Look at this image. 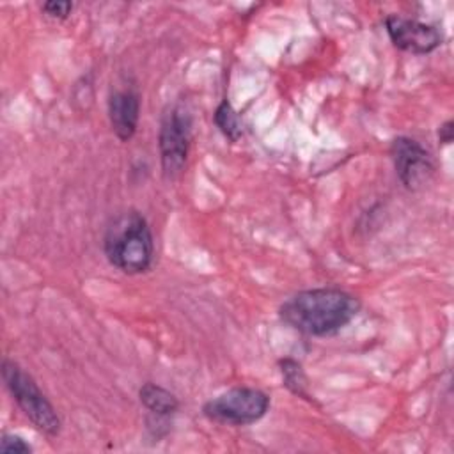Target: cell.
Masks as SVG:
<instances>
[{"mask_svg":"<svg viewBox=\"0 0 454 454\" xmlns=\"http://www.w3.org/2000/svg\"><path fill=\"white\" fill-rule=\"evenodd\" d=\"M270 410V395L255 387H234L218 394L202 406L204 417L227 426H248L261 420Z\"/></svg>","mask_w":454,"mask_h":454,"instance_id":"4","label":"cell"},{"mask_svg":"<svg viewBox=\"0 0 454 454\" xmlns=\"http://www.w3.org/2000/svg\"><path fill=\"white\" fill-rule=\"evenodd\" d=\"M360 301L339 287H314L289 296L278 309L280 319L293 330L310 335H335L358 314Z\"/></svg>","mask_w":454,"mask_h":454,"instance_id":"1","label":"cell"},{"mask_svg":"<svg viewBox=\"0 0 454 454\" xmlns=\"http://www.w3.org/2000/svg\"><path fill=\"white\" fill-rule=\"evenodd\" d=\"M103 252L119 271L145 273L154 259V239L145 216L128 209L112 218L103 236Z\"/></svg>","mask_w":454,"mask_h":454,"instance_id":"2","label":"cell"},{"mask_svg":"<svg viewBox=\"0 0 454 454\" xmlns=\"http://www.w3.org/2000/svg\"><path fill=\"white\" fill-rule=\"evenodd\" d=\"M278 367H280V374H282V381H284L286 388L298 397L309 399L307 376H305L301 364L296 362L294 358H282L278 362Z\"/></svg>","mask_w":454,"mask_h":454,"instance_id":"11","label":"cell"},{"mask_svg":"<svg viewBox=\"0 0 454 454\" xmlns=\"http://www.w3.org/2000/svg\"><path fill=\"white\" fill-rule=\"evenodd\" d=\"M192 140V114L183 103L170 105L160 124L158 147L161 170L167 179H176L183 174L188 160Z\"/></svg>","mask_w":454,"mask_h":454,"instance_id":"5","label":"cell"},{"mask_svg":"<svg viewBox=\"0 0 454 454\" xmlns=\"http://www.w3.org/2000/svg\"><path fill=\"white\" fill-rule=\"evenodd\" d=\"M0 450L4 454H30L32 445L18 434H4L0 442Z\"/></svg>","mask_w":454,"mask_h":454,"instance_id":"12","label":"cell"},{"mask_svg":"<svg viewBox=\"0 0 454 454\" xmlns=\"http://www.w3.org/2000/svg\"><path fill=\"white\" fill-rule=\"evenodd\" d=\"M73 11V4L67 0H50L43 4V12L53 20H66Z\"/></svg>","mask_w":454,"mask_h":454,"instance_id":"13","label":"cell"},{"mask_svg":"<svg viewBox=\"0 0 454 454\" xmlns=\"http://www.w3.org/2000/svg\"><path fill=\"white\" fill-rule=\"evenodd\" d=\"M213 121L216 124V128L231 140V142H238L243 135V124L241 119L238 115V112L232 108V105L227 99H222L220 105L215 110Z\"/></svg>","mask_w":454,"mask_h":454,"instance_id":"10","label":"cell"},{"mask_svg":"<svg viewBox=\"0 0 454 454\" xmlns=\"http://www.w3.org/2000/svg\"><path fill=\"white\" fill-rule=\"evenodd\" d=\"M390 156L395 174L410 192L424 188L434 172L431 153L415 138L397 137L390 144Z\"/></svg>","mask_w":454,"mask_h":454,"instance_id":"6","label":"cell"},{"mask_svg":"<svg viewBox=\"0 0 454 454\" xmlns=\"http://www.w3.org/2000/svg\"><path fill=\"white\" fill-rule=\"evenodd\" d=\"M2 376L12 399L18 403L34 427L46 436H57L62 426L60 417L48 397L41 392L34 378L27 374L16 362L7 358L2 362Z\"/></svg>","mask_w":454,"mask_h":454,"instance_id":"3","label":"cell"},{"mask_svg":"<svg viewBox=\"0 0 454 454\" xmlns=\"http://www.w3.org/2000/svg\"><path fill=\"white\" fill-rule=\"evenodd\" d=\"M108 117L115 137L128 142L138 126L140 117V98L135 90H115L108 99Z\"/></svg>","mask_w":454,"mask_h":454,"instance_id":"8","label":"cell"},{"mask_svg":"<svg viewBox=\"0 0 454 454\" xmlns=\"http://www.w3.org/2000/svg\"><path fill=\"white\" fill-rule=\"evenodd\" d=\"M138 397L142 406L156 417H170L179 410L177 397L161 385L147 381L140 387Z\"/></svg>","mask_w":454,"mask_h":454,"instance_id":"9","label":"cell"},{"mask_svg":"<svg viewBox=\"0 0 454 454\" xmlns=\"http://www.w3.org/2000/svg\"><path fill=\"white\" fill-rule=\"evenodd\" d=\"M452 138H454V122L449 119L438 128V140H440V144L449 145L452 142Z\"/></svg>","mask_w":454,"mask_h":454,"instance_id":"14","label":"cell"},{"mask_svg":"<svg viewBox=\"0 0 454 454\" xmlns=\"http://www.w3.org/2000/svg\"><path fill=\"white\" fill-rule=\"evenodd\" d=\"M385 28L395 48L413 55L431 53L442 44V32L419 20L390 14L385 18Z\"/></svg>","mask_w":454,"mask_h":454,"instance_id":"7","label":"cell"}]
</instances>
